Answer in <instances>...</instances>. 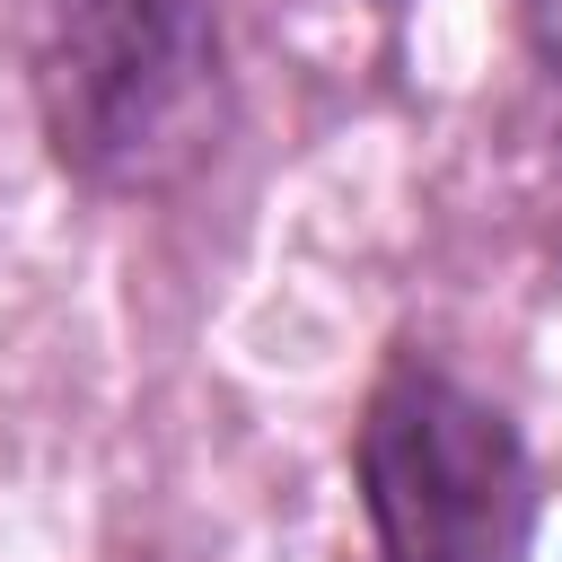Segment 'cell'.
Wrapping results in <instances>:
<instances>
[{
    "label": "cell",
    "instance_id": "1",
    "mask_svg": "<svg viewBox=\"0 0 562 562\" xmlns=\"http://www.w3.org/2000/svg\"><path fill=\"white\" fill-rule=\"evenodd\" d=\"M35 114L97 193L184 184L228 123L220 0H35Z\"/></svg>",
    "mask_w": 562,
    "mask_h": 562
},
{
    "label": "cell",
    "instance_id": "3",
    "mask_svg": "<svg viewBox=\"0 0 562 562\" xmlns=\"http://www.w3.org/2000/svg\"><path fill=\"white\" fill-rule=\"evenodd\" d=\"M518 26H527V44L562 70V0H518Z\"/></svg>",
    "mask_w": 562,
    "mask_h": 562
},
{
    "label": "cell",
    "instance_id": "2",
    "mask_svg": "<svg viewBox=\"0 0 562 562\" xmlns=\"http://www.w3.org/2000/svg\"><path fill=\"white\" fill-rule=\"evenodd\" d=\"M360 509L378 562H527L536 474L518 422L430 360H395L360 413Z\"/></svg>",
    "mask_w": 562,
    "mask_h": 562
}]
</instances>
